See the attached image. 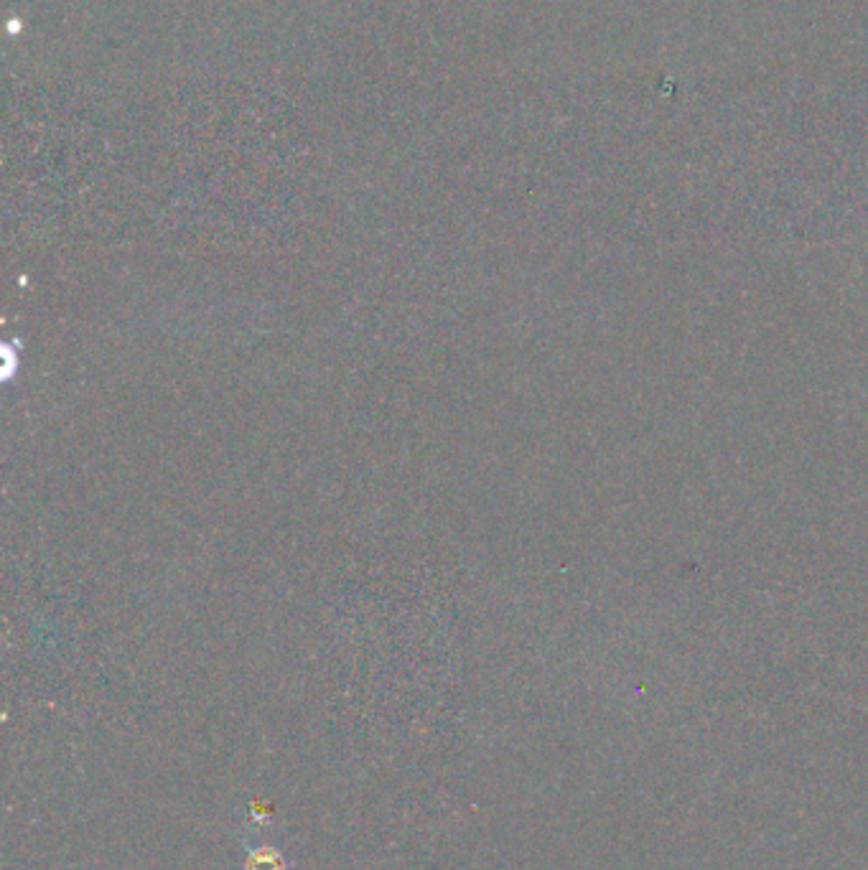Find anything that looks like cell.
Masks as SVG:
<instances>
[{
    "mask_svg": "<svg viewBox=\"0 0 868 870\" xmlns=\"http://www.w3.org/2000/svg\"><path fill=\"white\" fill-rule=\"evenodd\" d=\"M247 870H283V858L278 850L258 848L247 858Z\"/></svg>",
    "mask_w": 868,
    "mask_h": 870,
    "instance_id": "6da1fadb",
    "label": "cell"
}]
</instances>
